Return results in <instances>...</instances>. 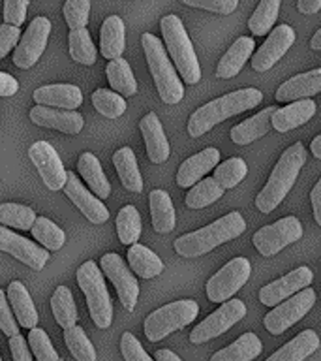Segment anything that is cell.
<instances>
[{
  "label": "cell",
  "mask_w": 321,
  "mask_h": 361,
  "mask_svg": "<svg viewBox=\"0 0 321 361\" xmlns=\"http://www.w3.org/2000/svg\"><path fill=\"white\" fill-rule=\"evenodd\" d=\"M261 100H263V92L259 89H253V87L220 96V98L208 102L191 113L190 121H188V134L191 137L207 134L208 130H213L218 123H224L225 118L259 106Z\"/></svg>",
  "instance_id": "obj_1"
},
{
  "label": "cell",
  "mask_w": 321,
  "mask_h": 361,
  "mask_svg": "<svg viewBox=\"0 0 321 361\" xmlns=\"http://www.w3.org/2000/svg\"><path fill=\"white\" fill-rule=\"evenodd\" d=\"M244 230H246V222L242 219V214L231 211L213 224L203 226L199 230L179 237L175 241V250L184 258H197V256L210 252L213 248L220 247L224 243L233 241L239 235H242Z\"/></svg>",
  "instance_id": "obj_2"
},
{
  "label": "cell",
  "mask_w": 321,
  "mask_h": 361,
  "mask_svg": "<svg viewBox=\"0 0 321 361\" xmlns=\"http://www.w3.org/2000/svg\"><path fill=\"white\" fill-rule=\"evenodd\" d=\"M306 162V151H304L303 143H293L289 149L284 151L278 164L272 169L267 185L263 186V190L259 192L256 197V207L263 214L272 213L282 202L284 197L289 194V190L295 185V180L298 177V171Z\"/></svg>",
  "instance_id": "obj_3"
},
{
  "label": "cell",
  "mask_w": 321,
  "mask_h": 361,
  "mask_svg": "<svg viewBox=\"0 0 321 361\" xmlns=\"http://www.w3.org/2000/svg\"><path fill=\"white\" fill-rule=\"evenodd\" d=\"M141 45L145 51L146 62L151 68L152 79L156 83V90L160 98L165 104H179L184 96V87L180 83L179 75L175 72L173 64L169 61L168 51L163 44L154 36V34L145 32L141 36Z\"/></svg>",
  "instance_id": "obj_4"
},
{
  "label": "cell",
  "mask_w": 321,
  "mask_h": 361,
  "mask_svg": "<svg viewBox=\"0 0 321 361\" xmlns=\"http://www.w3.org/2000/svg\"><path fill=\"white\" fill-rule=\"evenodd\" d=\"M160 28H162L163 42L168 45V51L171 59H173L175 66L179 70L188 85L199 83L201 79V66L197 61L196 51L191 45L186 28L177 16H165L160 21Z\"/></svg>",
  "instance_id": "obj_5"
},
{
  "label": "cell",
  "mask_w": 321,
  "mask_h": 361,
  "mask_svg": "<svg viewBox=\"0 0 321 361\" xmlns=\"http://www.w3.org/2000/svg\"><path fill=\"white\" fill-rule=\"evenodd\" d=\"M77 284L87 298L90 318L100 329H107L113 320V303L107 292L103 273L96 265V262L89 259L77 269Z\"/></svg>",
  "instance_id": "obj_6"
},
{
  "label": "cell",
  "mask_w": 321,
  "mask_h": 361,
  "mask_svg": "<svg viewBox=\"0 0 321 361\" xmlns=\"http://www.w3.org/2000/svg\"><path fill=\"white\" fill-rule=\"evenodd\" d=\"M199 314V305L191 299H180L173 303L163 305L158 310L151 312L145 320V335L151 343H158L173 331H179L182 327L196 320Z\"/></svg>",
  "instance_id": "obj_7"
},
{
  "label": "cell",
  "mask_w": 321,
  "mask_h": 361,
  "mask_svg": "<svg viewBox=\"0 0 321 361\" xmlns=\"http://www.w3.org/2000/svg\"><path fill=\"white\" fill-rule=\"evenodd\" d=\"M250 262L246 258H233L222 269L208 279L207 282V298L213 303H225L241 290L250 279Z\"/></svg>",
  "instance_id": "obj_8"
},
{
  "label": "cell",
  "mask_w": 321,
  "mask_h": 361,
  "mask_svg": "<svg viewBox=\"0 0 321 361\" xmlns=\"http://www.w3.org/2000/svg\"><path fill=\"white\" fill-rule=\"evenodd\" d=\"M303 237V224L295 216H284L253 233V247L261 256H276L282 248Z\"/></svg>",
  "instance_id": "obj_9"
},
{
  "label": "cell",
  "mask_w": 321,
  "mask_h": 361,
  "mask_svg": "<svg viewBox=\"0 0 321 361\" xmlns=\"http://www.w3.org/2000/svg\"><path fill=\"white\" fill-rule=\"evenodd\" d=\"M246 316V305L241 299H229L222 303L220 309L205 318L199 326L194 327V331L190 333L191 344H203L210 341V338L218 337L222 333L235 326L237 322H241Z\"/></svg>",
  "instance_id": "obj_10"
},
{
  "label": "cell",
  "mask_w": 321,
  "mask_h": 361,
  "mask_svg": "<svg viewBox=\"0 0 321 361\" xmlns=\"http://www.w3.org/2000/svg\"><path fill=\"white\" fill-rule=\"evenodd\" d=\"M315 303V292L312 288H306L303 292H298L297 295H293L291 299H287L284 303L276 305L275 309L270 310L269 314L265 316V327L267 331L272 335H282L287 331L293 324H297L301 318L308 314L310 309Z\"/></svg>",
  "instance_id": "obj_11"
},
{
  "label": "cell",
  "mask_w": 321,
  "mask_h": 361,
  "mask_svg": "<svg viewBox=\"0 0 321 361\" xmlns=\"http://www.w3.org/2000/svg\"><path fill=\"white\" fill-rule=\"evenodd\" d=\"M51 34V21L47 17L39 16L32 19L28 25V30L23 34L19 39L15 51H13V64L21 70L32 68L39 61V56L44 55L45 45Z\"/></svg>",
  "instance_id": "obj_12"
},
{
  "label": "cell",
  "mask_w": 321,
  "mask_h": 361,
  "mask_svg": "<svg viewBox=\"0 0 321 361\" xmlns=\"http://www.w3.org/2000/svg\"><path fill=\"white\" fill-rule=\"evenodd\" d=\"M101 273L113 282L117 290L118 299L126 310H134L137 298H139V284L135 281L134 273L124 264V259L115 252H109L101 256Z\"/></svg>",
  "instance_id": "obj_13"
},
{
  "label": "cell",
  "mask_w": 321,
  "mask_h": 361,
  "mask_svg": "<svg viewBox=\"0 0 321 361\" xmlns=\"http://www.w3.org/2000/svg\"><path fill=\"white\" fill-rule=\"evenodd\" d=\"M28 158L38 169L39 177L44 180V185L49 190H64L68 180V171L62 166V160L58 152L53 149L51 143L47 141H36L32 147L28 149Z\"/></svg>",
  "instance_id": "obj_14"
},
{
  "label": "cell",
  "mask_w": 321,
  "mask_h": 361,
  "mask_svg": "<svg viewBox=\"0 0 321 361\" xmlns=\"http://www.w3.org/2000/svg\"><path fill=\"white\" fill-rule=\"evenodd\" d=\"M314 281V273L310 267L303 265L297 267L291 273L280 276L278 281L270 282L267 286L261 288L259 292V301L265 307H276V305L284 303L287 298H291L293 293H298L306 290Z\"/></svg>",
  "instance_id": "obj_15"
},
{
  "label": "cell",
  "mask_w": 321,
  "mask_h": 361,
  "mask_svg": "<svg viewBox=\"0 0 321 361\" xmlns=\"http://www.w3.org/2000/svg\"><path fill=\"white\" fill-rule=\"evenodd\" d=\"M293 44H295V30L289 25L272 28L269 38L265 39V44L252 56V68L256 72H267L291 49Z\"/></svg>",
  "instance_id": "obj_16"
},
{
  "label": "cell",
  "mask_w": 321,
  "mask_h": 361,
  "mask_svg": "<svg viewBox=\"0 0 321 361\" xmlns=\"http://www.w3.org/2000/svg\"><path fill=\"white\" fill-rule=\"evenodd\" d=\"M0 250L8 252L10 256L36 271L44 269V265L49 259L47 250L38 247L36 243L28 241L25 237L17 235L10 228H4V226H0Z\"/></svg>",
  "instance_id": "obj_17"
},
{
  "label": "cell",
  "mask_w": 321,
  "mask_h": 361,
  "mask_svg": "<svg viewBox=\"0 0 321 361\" xmlns=\"http://www.w3.org/2000/svg\"><path fill=\"white\" fill-rule=\"evenodd\" d=\"M66 196L72 200V203L92 222V224H103L109 219V211L101 203V200L90 194L89 188L73 175V171H68V180L64 186Z\"/></svg>",
  "instance_id": "obj_18"
},
{
  "label": "cell",
  "mask_w": 321,
  "mask_h": 361,
  "mask_svg": "<svg viewBox=\"0 0 321 361\" xmlns=\"http://www.w3.org/2000/svg\"><path fill=\"white\" fill-rule=\"evenodd\" d=\"M30 121L44 128H53L64 134H79L83 130V115L77 111H64V109H53V107L36 106L30 109Z\"/></svg>",
  "instance_id": "obj_19"
},
{
  "label": "cell",
  "mask_w": 321,
  "mask_h": 361,
  "mask_svg": "<svg viewBox=\"0 0 321 361\" xmlns=\"http://www.w3.org/2000/svg\"><path fill=\"white\" fill-rule=\"evenodd\" d=\"M321 92V68L310 70L306 73H298L295 78L287 79L276 90V102H301L310 100V96Z\"/></svg>",
  "instance_id": "obj_20"
},
{
  "label": "cell",
  "mask_w": 321,
  "mask_h": 361,
  "mask_svg": "<svg viewBox=\"0 0 321 361\" xmlns=\"http://www.w3.org/2000/svg\"><path fill=\"white\" fill-rule=\"evenodd\" d=\"M34 102L38 106L75 111L83 104V94L75 85H45L34 90Z\"/></svg>",
  "instance_id": "obj_21"
},
{
  "label": "cell",
  "mask_w": 321,
  "mask_h": 361,
  "mask_svg": "<svg viewBox=\"0 0 321 361\" xmlns=\"http://www.w3.org/2000/svg\"><path fill=\"white\" fill-rule=\"evenodd\" d=\"M220 164V151L214 147H208L205 151L197 152L190 157L186 162L180 164L179 171H177V185L182 188H190L196 186L199 180L205 179V175L213 168Z\"/></svg>",
  "instance_id": "obj_22"
},
{
  "label": "cell",
  "mask_w": 321,
  "mask_h": 361,
  "mask_svg": "<svg viewBox=\"0 0 321 361\" xmlns=\"http://www.w3.org/2000/svg\"><path fill=\"white\" fill-rule=\"evenodd\" d=\"M139 128L141 134H143V140H145L146 154L151 158V162H165L169 158V152H171V147H169L168 137L163 134L162 123H160V118L156 117V113H149V115H145V117L141 118Z\"/></svg>",
  "instance_id": "obj_23"
},
{
  "label": "cell",
  "mask_w": 321,
  "mask_h": 361,
  "mask_svg": "<svg viewBox=\"0 0 321 361\" xmlns=\"http://www.w3.org/2000/svg\"><path fill=\"white\" fill-rule=\"evenodd\" d=\"M276 107H265L263 111H259L258 115L246 118L244 123L233 126L229 132L231 141L237 145H248L252 141L263 137L269 134L270 126H272V115H275Z\"/></svg>",
  "instance_id": "obj_24"
},
{
  "label": "cell",
  "mask_w": 321,
  "mask_h": 361,
  "mask_svg": "<svg viewBox=\"0 0 321 361\" xmlns=\"http://www.w3.org/2000/svg\"><path fill=\"white\" fill-rule=\"evenodd\" d=\"M315 115V102L314 100H301L293 102L291 106L282 107V109H276L275 115H272V126H275L276 132H289L293 128H298L310 121V118Z\"/></svg>",
  "instance_id": "obj_25"
},
{
  "label": "cell",
  "mask_w": 321,
  "mask_h": 361,
  "mask_svg": "<svg viewBox=\"0 0 321 361\" xmlns=\"http://www.w3.org/2000/svg\"><path fill=\"white\" fill-rule=\"evenodd\" d=\"M256 42L253 38H246L242 36L231 45L229 49L225 51V55L220 59L218 66H216V75L222 79L235 78L237 73L241 72L242 66L246 64V61L252 56Z\"/></svg>",
  "instance_id": "obj_26"
},
{
  "label": "cell",
  "mask_w": 321,
  "mask_h": 361,
  "mask_svg": "<svg viewBox=\"0 0 321 361\" xmlns=\"http://www.w3.org/2000/svg\"><path fill=\"white\" fill-rule=\"evenodd\" d=\"M320 337L312 329H304L289 343H286L280 350H276L267 361H304L320 348Z\"/></svg>",
  "instance_id": "obj_27"
},
{
  "label": "cell",
  "mask_w": 321,
  "mask_h": 361,
  "mask_svg": "<svg viewBox=\"0 0 321 361\" xmlns=\"http://www.w3.org/2000/svg\"><path fill=\"white\" fill-rule=\"evenodd\" d=\"M126 47V28L118 16H109L101 25L100 30V51L109 61H117Z\"/></svg>",
  "instance_id": "obj_28"
},
{
  "label": "cell",
  "mask_w": 321,
  "mask_h": 361,
  "mask_svg": "<svg viewBox=\"0 0 321 361\" xmlns=\"http://www.w3.org/2000/svg\"><path fill=\"white\" fill-rule=\"evenodd\" d=\"M8 301H10L13 314H15L19 326L25 329H34L38 324V310L34 307L32 299L28 295V290L19 281H11L8 286Z\"/></svg>",
  "instance_id": "obj_29"
},
{
  "label": "cell",
  "mask_w": 321,
  "mask_h": 361,
  "mask_svg": "<svg viewBox=\"0 0 321 361\" xmlns=\"http://www.w3.org/2000/svg\"><path fill=\"white\" fill-rule=\"evenodd\" d=\"M263 350V343L259 341L256 333H242L235 343L218 350L210 357V361H252Z\"/></svg>",
  "instance_id": "obj_30"
},
{
  "label": "cell",
  "mask_w": 321,
  "mask_h": 361,
  "mask_svg": "<svg viewBox=\"0 0 321 361\" xmlns=\"http://www.w3.org/2000/svg\"><path fill=\"white\" fill-rule=\"evenodd\" d=\"M79 175L83 177V180H87V185L98 200H106L111 194V185L107 180L103 169H101L100 160L92 154V152H83L79 157L77 162Z\"/></svg>",
  "instance_id": "obj_31"
},
{
  "label": "cell",
  "mask_w": 321,
  "mask_h": 361,
  "mask_svg": "<svg viewBox=\"0 0 321 361\" xmlns=\"http://www.w3.org/2000/svg\"><path fill=\"white\" fill-rule=\"evenodd\" d=\"M113 164L117 169L120 183L124 188L130 192H141L143 190V179H141L139 168H137V160H135L134 151L130 147H122L113 154Z\"/></svg>",
  "instance_id": "obj_32"
},
{
  "label": "cell",
  "mask_w": 321,
  "mask_h": 361,
  "mask_svg": "<svg viewBox=\"0 0 321 361\" xmlns=\"http://www.w3.org/2000/svg\"><path fill=\"white\" fill-rule=\"evenodd\" d=\"M152 226L158 233H169L175 228V207L165 190H152L149 196Z\"/></svg>",
  "instance_id": "obj_33"
},
{
  "label": "cell",
  "mask_w": 321,
  "mask_h": 361,
  "mask_svg": "<svg viewBox=\"0 0 321 361\" xmlns=\"http://www.w3.org/2000/svg\"><path fill=\"white\" fill-rule=\"evenodd\" d=\"M128 264L141 279H154L163 271V262L145 245H132L128 248Z\"/></svg>",
  "instance_id": "obj_34"
},
{
  "label": "cell",
  "mask_w": 321,
  "mask_h": 361,
  "mask_svg": "<svg viewBox=\"0 0 321 361\" xmlns=\"http://www.w3.org/2000/svg\"><path fill=\"white\" fill-rule=\"evenodd\" d=\"M51 310L55 316L56 324L66 331L75 327L77 322V307H75V299H73L72 290L68 286H58L51 298Z\"/></svg>",
  "instance_id": "obj_35"
},
{
  "label": "cell",
  "mask_w": 321,
  "mask_h": 361,
  "mask_svg": "<svg viewBox=\"0 0 321 361\" xmlns=\"http://www.w3.org/2000/svg\"><path fill=\"white\" fill-rule=\"evenodd\" d=\"M106 73L113 92H117L122 98L124 96H134L137 92V81L134 78V72H132V68L124 59L109 62L106 68Z\"/></svg>",
  "instance_id": "obj_36"
},
{
  "label": "cell",
  "mask_w": 321,
  "mask_h": 361,
  "mask_svg": "<svg viewBox=\"0 0 321 361\" xmlns=\"http://www.w3.org/2000/svg\"><path fill=\"white\" fill-rule=\"evenodd\" d=\"M222 196H224V188L218 186V183L213 177H205L196 186H191V190L186 194V207L203 209Z\"/></svg>",
  "instance_id": "obj_37"
},
{
  "label": "cell",
  "mask_w": 321,
  "mask_h": 361,
  "mask_svg": "<svg viewBox=\"0 0 321 361\" xmlns=\"http://www.w3.org/2000/svg\"><path fill=\"white\" fill-rule=\"evenodd\" d=\"M36 213L21 203H2L0 205V224L4 228H17V230H32L36 222Z\"/></svg>",
  "instance_id": "obj_38"
},
{
  "label": "cell",
  "mask_w": 321,
  "mask_h": 361,
  "mask_svg": "<svg viewBox=\"0 0 321 361\" xmlns=\"http://www.w3.org/2000/svg\"><path fill=\"white\" fill-rule=\"evenodd\" d=\"M117 233L122 245H137L141 237V216L134 205H126L118 211Z\"/></svg>",
  "instance_id": "obj_39"
},
{
  "label": "cell",
  "mask_w": 321,
  "mask_h": 361,
  "mask_svg": "<svg viewBox=\"0 0 321 361\" xmlns=\"http://www.w3.org/2000/svg\"><path fill=\"white\" fill-rule=\"evenodd\" d=\"M280 0H263V2H259L256 11L250 17V21H248V28L252 30L253 36H263L269 30H272L278 11H280Z\"/></svg>",
  "instance_id": "obj_40"
},
{
  "label": "cell",
  "mask_w": 321,
  "mask_h": 361,
  "mask_svg": "<svg viewBox=\"0 0 321 361\" xmlns=\"http://www.w3.org/2000/svg\"><path fill=\"white\" fill-rule=\"evenodd\" d=\"M32 237L47 250H61L66 243V233L53 222V220L38 216L32 226Z\"/></svg>",
  "instance_id": "obj_41"
},
{
  "label": "cell",
  "mask_w": 321,
  "mask_h": 361,
  "mask_svg": "<svg viewBox=\"0 0 321 361\" xmlns=\"http://www.w3.org/2000/svg\"><path fill=\"white\" fill-rule=\"evenodd\" d=\"M68 44H70V55L75 62L84 64V66H92L96 62V47L92 44V38L87 28L81 30H70L68 36Z\"/></svg>",
  "instance_id": "obj_42"
},
{
  "label": "cell",
  "mask_w": 321,
  "mask_h": 361,
  "mask_svg": "<svg viewBox=\"0 0 321 361\" xmlns=\"http://www.w3.org/2000/svg\"><path fill=\"white\" fill-rule=\"evenodd\" d=\"M248 173V166L242 158L235 157L225 160V162L218 164L216 169H214V177L213 179L218 183V186H222L224 190L227 188H233L241 183Z\"/></svg>",
  "instance_id": "obj_43"
},
{
  "label": "cell",
  "mask_w": 321,
  "mask_h": 361,
  "mask_svg": "<svg viewBox=\"0 0 321 361\" xmlns=\"http://www.w3.org/2000/svg\"><path fill=\"white\" fill-rule=\"evenodd\" d=\"M64 343H66L70 354L75 361H96V350L87 337L83 327H72L64 331Z\"/></svg>",
  "instance_id": "obj_44"
},
{
  "label": "cell",
  "mask_w": 321,
  "mask_h": 361,
  "mask_svg": "<svg viewBox=\"0 0 321 361\" xmlns=\"http://www.w3.org/2000/svg\"><path fill=\"white\" fill-rule=\"evenodd\" d=\"M92 106L107 118H118L126 111V100L113 90L98 89L92 92Z\"/></svg>",
  "instance_id": "obj_45"
},
{
  "label": "cell",
  "mask_w": 321,
  "mask_h": 361,
  "mask_svg": "<svg viewBox=\"0 0 321 361\" xmlns=\"http://www.w3.org/2000/svg\"><path fill=\"white\" fill-rule=\"evenodd\" d=\"M28 346L36 357V361H62L61 355L56 354L55 346L51 344L49 335L42 327H34L28 331Z\"/></svg>",
  "instance_id": "obj_46"
},
{
  "label": "cell",
  "mask_w": 321,
  "mask_h": 361,
  "mask_svg": "<svg viewBox=\"0 0 321 361\" xmlns=\"http://www.w3.org/2000/svg\"><path fill=\"white\" fill-rule=\"evenodd\" d=\"M62 11H64V17H66L68 27L72 30H81L89 23L90 2L89 0H68Z\"/></svg>",
  "instance_id": "obj_47"
},
{
  "label": "cell",
  "mask_w": 321,
  "mask_h": 361,
  "mask_svg": "<svg viewBox=\"0 0 321 361\" xmlns=\"http://www.w3.org/2000/svg\"><path fill=\"white\" fill-rule=\"evenodd\" d=\"M120 352H122V357L126 361H154L141 346L137 337L130 331L124 333L122 338H120Z\"/></svg>",
  "instance_id": "obj_48"
},
{
  "label": "cell",
  "mask_w": 321,
  "mask_h": 361,
  "mask_svg": "<svg viewBox=\"0 0 321 361\" xmlns=\"http://www.w3.org/2000/svg\"><path fill=\"white\" fill-rule=\"evenodd\" d=\"M182 2L190 8H199L220 16H229L239 8V0H182Z\"/></svg>",
  "instance_id": "obj_49"
},
{
  "label": "cell",
  "mask_w": 321,
  "mask_h": 361,
  "mask_svg": "<svg viewBox=\"0 0 321 361\" xmlns=\"http://www.w3.org/2000/svg\"><path fill=\"white\" fill-rule=\"evenodd\" d=\"M28 10V0H6L4 2V25L19 28L25 23Z\"/></svg>",
  "instance_id": "obj_50"
},
{
  "label": "cell",
  "mask_w": 321,
  "mask_h": 361,
  "mask_svg": "<svg viewBox=\"0 0 321 361\" xmlns=\"http://www.w3.org/2000/svg\"><path fill=\"white\" fill-rule=\"evenodd\" d=\"M0 329L10 338L19 335L15 316H13V310L10 309V301H8V298H6V293L2 290H0Z\"/></svg>",
  "instance_id": "obj_51"
},
{
  "label": "cell",
  "mask_w": 321,
  "mask_h": 361,
  "mask_svg": "<svg viewBox=\"0 0 321 361\" xmlns=\"http://www.w3.org/2000/svg\"><path fill=\"white\" fill-rule=\"evenodd\" d=\"M21 38V30L10 25H0V61L10 53L13 47H17Z\"/></svg>",
  "instance_id": "obj_52"
},
{
  "label": "cell",
  "mask_w": 321,
  "mask_h": 361,
  "mask_svg": "<svg viewBox=\"0 0 321 361\" xmlns=\"http://www.w3.org/2000/svg\"><path fill=\"white\" fill-rule=\"evenodd\" d=\"M10 352L13 361H34L28 341L23 335H15L10 338Z\"/></svg>",
  "instance_id": "obj_53"
},
{
  "label": "cell",
  "mask_w": 321,
  "mask_h": 361,
  "mask_svg": "<svg viewBox=\"0 0 321 361\" xmlns=\"http://www.w3.org/2000/svg\"><path fill=\"white\" fill-rule=\"evenodd\" d=\"M19 90V81L13 75L0 72V96H13Z\"/></svg>",
  "instance_id": "obj_54"
},
{
  "label": "cell",
  "mask_w": 321,
  "mask_h": 361,
  "mask_svg": "<svg viewBox=\"0 0 321 361\" xmlns=\"http://www.w3.org/2000/svg\"><path fill=\"white\" fill-rule=\"evenodd\" d=\"M310 202H312V209H314L315 222L321 226V179L315 183V186L310 192Z\"/></svg>",
  "instance_id": "obj_55"
},
{
  "label": "cell",
  "mask_w": 321,
  "mask_h": 361,
  "mask_svg": "<svg viewBox=\"0 0 321 361\" xmlns=\"http://www.w3.org/2000/svg\"><path fill=\"white\" fill-rule=\"evenodd\" d=\"M297 10L304 16H310V13H317L321 10V0H298Z\"/></svg>",
  "instance_id": "obj_56"
},
{
  "label": "cell",
  "mask_w": 321,
  "mask_h": 361,
  "mask_svg": "<svg viewBox=\"0 0 321 361\" xmlns=\"http://www.w3.org/2000/svg\"><path fill=\"white\" fill-rule=\"evenodd\" d=\"M154 357H156V361H182L179 355L175 354V352H171V350H158Z\"/></svg>",
  "instance_id": "obj_57"
},
{
  "label": "cell",
  "mask_w": 321,
  "mask_h": 361,
  "mask_svg": "<svg viewBox=\"0 0 321 361\" xmlns=\"http://www.w3.org/2000/svg\"><path fill=\"white\" fill-rule=\"evenodd\" d=\"M310 151H312V154H314L315 158H320L321 160V134L310 143Z\"/></svg>",
  "instance_id": "obj_58"
},
{
  "label": "cell",
  "mask_w": 321,
  "mask_h": 361,
  "mask_svg": "<svg viewBox=\"0 0 321 361\" xmlns=\"http://www.w3.org/2000/svg\"><path fill=\"white\" fill-rule=\"evenodd\" d=\"M310 47L315 51H321V28L312 36V39H310Z\"/></svg>",
  "instance_id": "obj_59"
},
{
  "label": "cell",
  "mask_w": 321,
  "mask_h": 361,
  "mask_svg": "<svg viewBox=\"0 0 321 361\" xmlns=\"http://www.w3.org/2000/svg\"><path fill=\"white\" fill-rule=\"evenodd\" d=\"M0 361H2V355H0Z\"/></svg>",
  "instance_id": "obj_60"
}]
</instances>
